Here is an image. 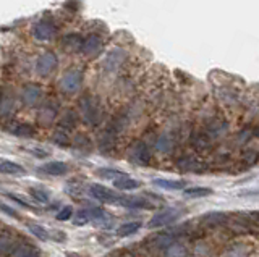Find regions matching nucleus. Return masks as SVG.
<instances>
[{
    "label": "nucleus",
    "instance_id": "nucleus-42",
    "mask_svg": "<svg viewBox=\"0 0 259 257\" xmlns=\"http://www.w3.org/2000/svg\"><path fill=\"white\" fill-rule=\"evenodd\" d=\"M32 152H34L36 157H47L49 156V152L44 150V149H32Z\"/></svg>",
    "mask_w": 259,
    "mask_h": 257
},
{
    "label": "nucleus",
    "instance_id": "nucleus-43",
    "mask_svg": "<svg viewBox=\"0 0 259 257\" xmlns=\"http://www.w3.org/2000/svg\"><path fill=\"white\" fill-rule=\"evenodd\" d=\"M28 257H39V252L36 251V249H34V247H32V251H31V252L28 254Z\"/></svg>",
    "mask_w": 259,
    "mask_h": 257
},
{
    "label": "nucleus",
    "instance_id": "nucleus-8",
    "mask_svg": "<svg viewBox=\"0 0 259 257\" xmlns=\"http://www.w3.org/2000/svg\"><path fill=\"white\" fill-rule=\"evenodd\" d=\"M40 97H42V87L37 84H26L21 91V100L24 106L34 107L39 104Z\"/></svg>",
    "mask_w": 259,
    "mask_h": 257
},
{
    "label": "nucleus",
    "instance_id": "nucleus-12",
    "mask_svg": "<svg viewBox=\"0 0 259 257\" xmlns=\"http://www.w3.org/2000/svg\"><path fill=\"white\" fill-rule=\"evenodd\" d=\"M39 172L49 176H62L65 173H68V165L65 162H60V160H52V162L40 165Z\"/></svg>",
    "mask_w": 259,
    "mask_h": 257
},
{
    "label": "nucleus",
    "instance_id": "nucleus-32",
    "mask_svg": "<svg viewBox=\"0 0 259 257\" xmlns=\"http://www.w3.org/2000/svg\"><path fill=\"white\" fill-rule=\"evenodd\" d=\"M157 149L160 150V152H170L172 150V147H174V141H172V138H170L168 134H162V136H159L157 138Z\"/></svg>",
    "mask_w": 259,
    "mask_h": 257
},
{
    "label": "nucleus",
    "instance_id": "nucleus-5",
    "mask_svg": "<svg viewBox=\"0 0 259 257\" xmlns=\"http://www.w3.org/2000/svg\"><path fill=\"white\" fill-rule=\"evenodd\" d=\"M182 212L177 211V209H164V211H160L159 214H156L149 220L148 227L149 228H162V227H167V225L174 223L177 219H180Z\"/></svg>",
    "mask_w": 259,
    "mask_h": 257
},
{
    "label": "nucleus",
    "instance_id": "nucleus-33",
    "mask_svg": "<svg viewBox=\"0 0 259 257\" xmlns=\"http://www.w3.org/2000/svg\"><path fill=\"white\" fill-rule=\"evenodd\" d=\"M28 230L34 235L36 238H39L40 241H47L49 239V233L46 231L44 227H40V225H36V223H28Z\"/></svg>",
    "mask_w": 259,
    "mask_h": 257
},
{
    "label": "nucleus",
    "instance_id": "nucleus-17",
    "mask_svg": "<svg viewBox=\"0 0 259 257\" xmlns=\"http://www.w3.org/2000/svg\"><path fill=\"white\" fill-rule=\"evenodd\" d=\"M8 131L13 133L15 136H20V138H31L34 136V128L28 123H20V122H13L8 125Z\"/></svg>",
    "mask_w": 259,
    "mask_h": 257
},
{
    "label": "nucleus",
    "instance_id": "nucleus-24",
    "mask_svg": "<svg viewBox=\"0 0 259 257\" xmlns=\"http://www.w3.org/2000/svg\"><path fill=\"white\" fill-rule=\"evenodd\" d=\"M177 167H180L182 170H188V172H199V167H202V165L198 159L183 157V159L177 160Z\"/></svg>",
    "mask_w": 259,
    "mask_h": 257
},
{
    "label": "nucleus",
    "instance_id": "nucleus-22",
    "mask_svg": "<svg viewBox=\"0 0 259 257\" xmlns=\"http://www.w3.org/2000/svg\"><path fill=\"white\" fill-rule=\"evenodd\" d=\"M141 228V222H128L120 225L117 228V236L120 238H128V236H133L135 233H138Z\"/></svg>",
    "mask_w": 259,
    "mask_h": 257
},
{
    "label": "nucleus",
    "instance_id": "nucleus-21",
    "mask_svg": "<svg viewBox=\"0 0 259 257\" xmlns=\"http://www.w3.org/2000/svg\"><path fill=\"white\" fill-rule=\"evenodd\" d=\"M113 186H115L117 189H120V191H132V189L140 188L141 183L126 175V176H123V178H118V180L113 181Z\"/></svg>",
    "mask_w": 259,
    "mask_h": 257
},
{
    "label": "nucleus",
    "instance_id": "nucleus-44",
    "mask_svg": "<svg viewBox=\"0 0 259 257\" xmlns=\"http://www.w3.org/2000/svg\"><path fill=\"white\" fill-rule=\"evenodd\" d=\"M67 257H83V255H79V254H76V252H68Z\"/></svg>",
    "mask_w": 259,
    "mask_h": 257
},
{
    "label": "nucleus",
    "instance_id": "nucleus-28",
    "mask_svg": "<svg viewBox=\"0 0 259 257\" xmlns=\"http://www.w3.org/2000/svg\"><path fill=\"white\" fill-rule=\"evenodd\" d=\"M212 194V189L210 188H204V186H199V188H186L183 191V196L185 197H207Z\"/></svg>",
    "mask_w": 259,
    "mask_h": 257
},
{
    "label": "nucleus",
    "instance_id": "nucleus-35",
    "mask_svg": "<svg viewBox=\"0 0 259 257\" xmlns=\"http://www.w3.org/2000/svg\"><path fill=\"white\" fill-rule=\"evenodd\" d=\"M257 160H259V154L256 150H246L245 154H243L241 157V162L245 164L246 167H253L257 164Z\"/></svg>",
    "mask_w": 259,
    "mask_h": 257
},
{
    "label": "nucleus",
    "instance_id": "nucleus-23",
    "mask_svg": "<svg viewBox=\"0 0 259 257\" xmlns=\"http://www.w3.org/2000/svg\"><path fill=\"white\" fill-rule=\"evenodd\" d=\"M191 146L196 150H206L210 146V138L204 133H194L191 136Z\"/></svg>",
    "mask_w": 259,
    "mask_h": 257
},
{
    "label": "nucleus",
    "instance_id": "nucleus-27",
    "mask_svg": "<svg viewBox=\"0 0 259 257\" xmlns=\"http://www.w3.org/2000/svg\"><path fill=\"white\" fill-rule=\"evenodd\" d=\"M225 220H227V215L222 212H212L202 217V223H204L206 227H215V225H221Z\"/></svg>",
    "mask_w": 259,
    "mask_h": 257
},
{
    "label": "nucleus",
    "instance_id": "nucleus-41",
    "mask_svg": "<svg viewBox=\"0 0 259 257\" xmlns=\"http://www.w3.org/2000/svg\"><path fill=\"white\" fill-rule=\"evenodd\" d=\"M52 238L57 239V241H65V239H67V235H65V233L60 231V230H52Z\"/></svg>",
    "mask_w": 259,
    "mask_h": 257
},
{
    "label": "nucleus",
    "instance_id": "nucleus-38",
    "mask_svg": "<svg viewBox=\"0 0 259 257\" xmlns=\"http://www.w3.org/2000/svg\"><path fill=\"white\" fill-rule=\"evenodd\" d=\"M88 222H91V217H89L88 211H79L75 217V220H73V223H75L76 227H83Z\"/></svg>",
    "mask_w": 259,
    "mask_h": 257
},
{
    "label": "nucleus",
    "instance_id": "nucleus-29",
    "mask_svg": "<svg viewBox=\"0 0 259 257\" xmlns=\"http://www.w3.org/2000/svg\"><path fill=\"white\" fill-rule=\"evenodd\" d=\"M96 175L101 176L104 180H113V181L126 176V173L120 172V170H112V168H99V170H96Z\"/></svg>",
    "mask_w": 259,
    "mask_h": 257
},
{
    "label": "nucleus",
    "instance_id": "nucleus-40",
    "mask_svg": "<svg viewBox=\"0 0 259 257\" xmlns=\"http://www.w3.org/2000/svg\"><path fill=\"white\" fill-rule=\"evenodd\" d=\"M0 212H4V214H7L8 217H12V219H16V220H21V215L15 211L13 207H10V205H7L5 202H0Z\"/></svg>",
    "mask_w": 259,
    "mask_h": 257
},
{
    "label": "nucleus",
    "instance_id": "nucleus-31",
    "mask_svg": "<svg viewBox=\"0 0 259 257\" xmlns=\"http://www.w3.org/2000/svg\"><path fill=\"white\" fill-rule=\"evenodd\" d=\"M165 255L167 257H188V249H186L183 244H170L165 249Z\"/></svg>",
    "mask_w": 259,
    "mask_h": 257
},
{
    "label": "nucleus",
    "instance_id": "nucleus-25",
    "mask_svg": "<svg viewBox=\"0 0 259 257\" xmlns=\"http://www.w3.org/2000/svg\"><path fill=\"white\" fill-rule=\"evenodd\" d=\"M73 147L79 152H83V154H88V152H91L93 149V142L86 134H78L75 141H73Z\"/></svg>",
    "mask_w": 259,
    "mask_h": 257
},
{
    "label": "nucleus",
    "instance_id": "nucleus-9",
    "mask_svg": "<svg viewBox=\"0 0 259 257\" xmlns=\"http://www.w3.org/2000/svg\"><path fill=\"white\" fill-rule=\"evenodd\" d=\"M130 159H132V162L138 165H149L151 154H149L148 146H146L143 141H138L132 147V150H130Z\"/></svg>",
    "mask_w": 259,
    "mask_h": 257
},
{
    "label": "nucleus",
    "instance_id": "nucleus-4",
    "mask_svg": "<svg viewBox=\"0 0 259 257\" xmlns=\"http://www.w3.org/2000/svg\"><path fill=\"white\" fill-rule=\"evenodd\" d=\"M81 83H83V75H81V71L70 70L60 79V89L65 94H75L81 87Z\"/></svg>",
    "mask_w": 259,
    "mask_h": 257
},
{
    "label": "nucleus",
    "instance_id": "nucleus-30",
    "mask_svg": "<svg viewBox=\"0 0 259 257\" xmlns=\"http://www.w3.org/2000/svg\"><path fill=\"white\" fill-rule=\"evenodd\" d=\"M15 247V243L12 236L8 235H0V257H5V255H10L12 251Z\"/></svg>",
    "mask_w": 259,
    "mask_h": 257
},
{
    "label": "nucleus",
    "instance_id": "nucleus-2",
    "mask_svg": "<svg viewBox=\"0 0 259 257\" xmlns=\"http://www.w3.org/2000/svg\"><path fill=\"white\" fill-rule=\"evenodd\" d=\"M57 26L54 25L52 21L49 20H39L37 23H34L32 25V37L36 39V41H51V39H54L57 36Z\"/></svg>",
    "mask_w": 259,
    "mask_h": 257
},
{
    "label": "nucleus",
    "instance_id": "nucleus-18",
    "mask_svg": "<svg viewBox=\"0 0 259 257\" xmlns=\"http://www.w3.org/2000/svg\"><path fill=\"white\" fill-rule=\"evenodd\" d=\"M154 186L160 189H170V191H185V181L183 180H165V178H156L152 180Z\"/></svg>",
    "mask_w": 259,
    "mask_h": 257
},
{
    "label": "nucleus",
    "instance_id": "nucleus-14",
    "mask_svg": "<svg viewBox=\"0 0 259 257\" xmlns=\"http://www.w3.org/2000/svg\"><path fill=\"white\" fill-rule=\"evenodd\" d=\"M89 217H91V220L94 222V225L97 227H102V228H109L112 225V217L104 211L101 207H93L89 209Z\"/></svg>",
    "mask_w": 259,
    "mask_h": 257
},
{
    "label": "nucleus",
    "instance_id": "nucleus-6",
    "mask_svg": "<svg viewBox=\"0 0 259 257\" xmlns=\"http://www.w3.org/2000/svg\"><path fill=\"white\" fill-rule=\"evenodd\" d=\"M89 192H91V196L94 199H97L99 202H104V204H118L120 202V194L118 192H113L112 189L102 186V184H91L89 186Z\"/></svg>",
    "mask_w": 259,
    "mask_h": 257
},
{
    "label": "nucleus",
    "instance_id": "nucleus-45",
    "mask_svg": "<svg viewBox=\"0 0 259 257\" xmlns=\"http://www.w3.org/2000/svg\"><path fill=\"white\" fill-rule=\"evenodd\" d=\"M254 136H256V138H259V126L254 130Z\"/></svg>",
    "mask_w": 259,
    "mask_h": 257
},
{
    "label": "nucleus",
    "instance_id": "nucleus-20",
    "mask_svg": "<svg viewBox=\"0 0 259 257\" xmlns=\"http://www.w3.org/2000/svg\"><path fill=\"white\" fill-rule=\"evenodd\" d=\"M15 110V95L10 92L0 94V117L12 115Z\"/></svg>",
    "mask_w": 259,
    "mask_h": 257
},
{
    "label": "nucleus",
    "instance_id": "nucleus-37",
    "mask_svg": "<svg viewBox=\"0 0 259 257\" xmlns=\"http://www.w3.org/2000/svg\"><path fill=\"white\" fill-rule=\"evenodd\" d=\"M54 142L57 144V146H60V147H67V146H70L68 134L59 130V131H57V133L54 134Z\"/></svg>",
    "mask_w": 259,
    "mask_h": 257
},
{
    "label": "nucleus",
    "instance_id": "nucleus-34",
    "mask_svg": "<svg viewBox=\"0 0 259 257\" xmlns=\"http://www.w3.org/2000/svg\"><path fill=\"white\" fill-rule=\"evenodd\" d=\"M29 194H31L32 199L37 200L39 204H47L49 202V194L46 191L39 189V188H29Z\"/></svg>",
    "mask_w": 259,
    "mask_h": 257
},
{
    "label": "nucleus",
    "instance_id": "nucleus-11",
    "mask_svg": "<svg viewBox=\"0 0 259 257\" xmlns=\"http://www.w3.org/2000/svg\"><path fill=\"white\" fill-rule=\"evenodd\" d=\"M83 52L86 57H97L101 52H102V39L97 36V34H91V36H88L84 39V42H83Z\"/></svg>",
    "mask_w": 259,
    "mask_h": 257
},
{
    "label": "nucleus",
    "instance_id": "nucleus-36",
    "mask_svg": "<svg viewBox=\"0 0 259 257\" xmlns=\"http://www.w3.org/2000/svg\"><path fill=\"white\" fill-rule=\"evenodd\" d=\"M32 251V247L29 244H16L12 251V257H28V254Z\"/></svg>",
    "mask_w": 259,
    "mask_h": 257
},
{
    "label": "nucleus",
    "instance_id": "nucleus-16",
    "mask_svg": "<svg viewBox=\"0 0 259 257\" xmlns=\"http://www.w3.org/2000/svg\"><path fill=\"white\" fill-rule=\"evenodd\" d=\"M118 205H123L128 209H152V205L144 197L138 196H121Z\"/></svg>",
    "mask_w": 259,
    "mask_h": 257
},
{
    "label": "nucleus",
    "instance_id": "nucleus-26",
    "mask_svg": "<svg viewBox=\"0 0 259 257\" xmlns=\"http://www.w3.org/2000/svg\"><path fill=\"white\" fill-rule=\"evenodd\" d=\"M76 114L75 112H68L67 115H63V118L60 120V123H59V128H60V131L63 133H67V131H71L73 128L76 126Z\"/></svg>",
    "mask_w": 259,
    "mask_h": 257
},
{
    "label": "nucleus",
    "instance_id": "nucleus-1",
    "mask_svg": "<svg viewBox=\"0 0 259 257\" xmlns=\"http://www.w3.org/2000/svg\"><path fill=\"white\" fill-rule=\"evenodd\" d=\"M79 112H81V117L88 123V125H99L104 118V110L101 102L97 100L94 95H83L79 99Z\"/></svg>",
    "mask_w": 259,
    "mask_h": 257
},
{
    "label": "nucleus",
    "instance_id": "nucleus-19",
    "mask_svg": "<svg viewBox=\"0 0 259 257\" xmlns=\"http://www.w3.org/2000/svg\"><path fill=\"white\" fill-rule=\"evenodd\" d=\"M83 42L84 39L79 34H70L62 41V45L67 52H81L83 50Z\"/></svg>",
    "mask_w": 259,
    "mask_h": 257
},
{
    "label": "nucleus",
    "instance_id": "nucleus-3",
    "mask_svg": "<svg viewBox=\"0 0 259 257\" xmlns=\"http://www.w3.org/2000/svg\"><path fill=\"white\" fill-rule=\"evenodd\" d=\"M57 65H59V59H57V55L51 50H47L37 59L36 71L39 73V76H49L57 70Z\"/></svg>",
    "mask_w": 259,
    "mask_h": 257
},
{
    "label": "nucleus",
    "instance_id": "nucleus-10",
    "mask_svg": "<svg viewBox=\"0 0 259 257\" xmlns=\"http://www.w3.org/2000/svg\"><path fill=\"white\" fill-rule=\"evenodd\" d=\"M117 133L107 128L101 136H99V150L104 156H110L117 147Z\"/></svg>",
    "mask_w": 259,
    "mask_h": 257
},
{
    "label": "nucleus",
    "instance_id": "nucleus-15",
    "mask_svg": "<svg viewBox=\"0 0 259 257\" xmlns=\"http://www.w3.org/2000/svg\"><path fill=\"white\" fill-rule=\"evenodd\" d=\"M0 173L10 175V176H23V175H26V168L16 162H12V160L0 159Z\"/></svg>",
    "mask_w": 259,
    "mask_h": 257
},
{
    "label": "nucleus",
    "instance_id": "nucleus-13",
    "mask_svg": "<svg viewBox=\"0 0 259 257\" xmlns=\"http://www.w3.org/2000/svg\"><path fill=\"white\" fill-rule=\"evenodd\" d=\"M57 110H59V107H57V104H52V102L44 104V106L40 107V110H39L37 122H39L40 125H44V126L51 125V123L54 122V120H55V117H57Z\"/></svg>",
    "mask_w": 259,
    "mask_h": 257
},
{
    "label": "nucleus",
    "instance_id": "nucleus-39",
    "mask_svg": "<svg viewBox=\"0 0 259 257\" xmlns=\"http://www.w3.org/2000/svg\"><path fill=\"white\" fill-rule=\"evenodd\" d=\"M71 215H73V207L71 205H65L62 211L55 215V219L59 222H67V220L71 219Z\"/></svg>",
    "mask_w": 259,
    "mask_h": 257
},
{
    "label": "nucleus",
    "instance_id": "nucleus-7",
    "mask_svg": "<svg viewBox=\"0 0 259 257\" xmlns=\"http://www.w3.org/2000/svg\"><path fill=\"white\" fill-rule=\"evenodd\" d=\"M125 60H126V52L123 49H112L104 57V70L109 71V73H113V71H117L121 67V63Z\"/></svg>",
    "mask_w": 259,
    "mask_h": 257
}]
</instances>
